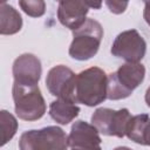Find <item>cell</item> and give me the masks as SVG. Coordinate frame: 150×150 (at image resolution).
Instances as JSON below:
<instances>
[{
  "mask_svg": "<svg viewBox=\"0 0 150 150\" xmlns=\"http://www.w3.org/2000/svg\"><path fill=\"white\" fill-rule=\"evenodd\" d=\"M88 7L82 0H60L57 7V19L64 27L74 30L87 20Z\"/></svg>",
  "mask_w": 150,
  "mask_h": 150,
  "instance_id": "obj_11",
  "label": "cell"
},
{
  "mask_svg": "<svg viewBox=\"0 0 150 150\" xmlns=\"http://www.w3.org/2000/svg\"><path fill=\"white\" fill-rule=\"evenodd\" d=\"M143 18H144L145 22L150 26V1L145 2V7L143 11Z\"/></svg>",
  "mask_w": 150,
  "mask_h": 150,
  "instance_id": "obj_19",
  "label": "cell"
},
{
  "mask_svg": "<svg viewBox=\"0 0 150 150\" xmlns=\"http://www.w3.org/2000/svg\"><path fill=\"white\" fill-rule=\"evenodd\" d=\"M75 79L76 75L70 68L63 64H59L48 71L46 77V86L52 95L74 102Z\"/></svg>",
  "mask_w": 150,
  "mask_h": 150,
  "instance_id": "obj_8",
  "label": "cell"
},
{
  "mask_svg": "<svg viewBox=\"0 0 150 150\" xmlns=\"http://www.w3.org/2000/svg\"><path fill=\"white\" fill-rule=\"evenodd\" d=\"M110 52L127 62H139L145 55L146 42L136 29L124 30L116 36Z\"/></svg>",
  "mask_w": 150,
  "mask_h": 150,
  "instance_id": "obj_7",
  "label": "cell"
},
{
  "mask_svg": "<svg viewBox=\"0 0 150 150\" xmlns=\"http://www.w3.org/2000/svg\"><path fill=\"white\" fill-rule=\"evenodd\" d=\"M149 122H150V117L146 114H139L136 116H131L128 128H127L125 136L130 141L137 144L144 145V132H145V129Z\"/></svg>",
  "mask_w": 150,
  "mask_h": 150,
  "instance_id": "obj_14",
  "label": "cell"
},
{
  "mask_svg": "<svg viewBox=\"0 0 150 150\" xmlns=\"http://www.w3.org/2000/svg\"><path fill=\"white\" fill-rule=\"evenodd\" d=\"M103 38L101 23L94 19H87L82 26L73 30V41L69 55L74 60L87 61L96 55Z\"/></svg>",
  "mask_w": 150,
  "mask_h": 150,
  "instance_id": "obj_3",
  "label": "cell"
},
{
  "mask_svg": "<svg viewBox=\"0 0 150 150\" xmlns=\"http://www.w3.org/2000/svg\"><path fill=\"white\" fill-rule=\"evenodd\" d=\"M15 114L23 121L40 120L46 112V102L39 86H23L14 82L12 88Z\"/></svg>",
  "mask_w": 150,
  "mask_h": 150,
  "instance_id": "obj_4",
  "label": "cell"
},
{
  "mask_svg": "<svg viewBox=\"0 0 150 150\" xmlns=\"http://www.w3.org/2000/svg\"><path fill=\"white\" fill-rule=\"evenodd\" d=\"M21 150H64L69 148L66 132L56 125L25 131L19 141Z\"/></svg>",
  "mask_w": 150,
  "mask_h": 150,
  "instance_id": "obj_5",
  "label": "cell"
},
{
  "mask_svg": "<svg viewBox=\"0 0 150 150\" xmlns=\"http://www.w3.org/2000/svg\"><path fill=\"white\" fill-rule=\"evenodd\" d=\"M129 0H105L108 9L112 14H122L127 9Z\"/></svg>",
  "mask_w": 150,
  "mask_h": 150,
  "instance_id": "obj_17",
  "label": "cell"
},
{
  "mask_svg": "<svg viewBox=\"0 0 150 150\" xmlns=\"http://www.w3.org/2000/svg\"><path fill=\"white\" fill-rule=\"evenodd\" d=\"M80 112L79 105L70 100L59 98L53 101L49 105V115L50 117L59 124L66 125L71 122Z\"/></svg>",
  "mask_w": 150,
  "mask_h": 150,
  "instance_id": "obj_12",
  "label": "cell"
},
{
  "mask_svg": "<svg viewBox=\"0 0 150 150\" xmlns=\"http://www.w3.org/2000/svg\"><path fill=\"white\" fill-rule=\"evenodd\" d=\"M6 1H7V0H0V2H1V4H5Z\"/></svg>",
  "mask_w": 150,
  "mask_h": 150,
  "instance_id": "obj_22",
  "label": "cell"
},
{
  "mask_svg": "<svg viewBox=\"0 0 150 150\" xmlns=\"http://www.w3.org/2000/svg\"><path fill=\"white\" fill-rule=\"evenodd\" d=\"M145 102L148 104V107H150V87L146 89V93H145Z\"/></svg>",
  "mask_w": 150,
  "mask_h": 150,
  "instance_id": "obj_21",
  "label": "cell"
},
{
  "mask_svg": "<svg viewBox=\"0 0 150 150\" xmlns=\"http://www.w3.org/2000/svg\"><path fill=\"white\" fill-rule=\"evenodd\" d=\"M108 76L98 67H90L76 75L74 102L95 107L107 98Z\"/></svg>",
  "mask_w": 150,
  "mask_h": 150,
  "instance_id": "obj_1",
  "label": "cell"
},
{
  "mask_svg": "<svg viewBox=\"0 0 150 150\" xmlns=\"http://www.w3.org/2000/svg\"><path fill=\"white\" fill-rule=\"evenodd\" d=\"M143 1H144V4H145V2H148V1H150V0H143Z\"/></svg>",
  "mask_w": 150,
  "mask_h": 150,
  "instance_id": "obj_23",
  "label": "cell"
},
{
  "mask_svg": "<svg viewBox=\"0 0 150 150\" xmlns=\"http://www.w3.org/2000/svg\"><path fill=\"white\" fill-rule=\"evenodd\" d=\"M84 2V5L88 8H93V9H100L102 7V1L103 0H82Z\"/></svg>",
  "mask_w": 150,
  "mask_h": 150,
  "instance_id": "obj_18",
  "label": "cell"
},
{
  "mask_svg": "<svg viewBox=\"0 0 150 150\" xmlns=\"http://www.w3.org/2000/svg\"><path fill=\"white\" fill-rule=\"evenodd\" d=\"M145 67L139 62H127L116 71L109 74L107 84V98L123 100L129 97L132 91L143 82Z\"/></svg>",
  "mask_w": 150,
  "mask_h": 150,
  "instance_id": "obj_2",
  "label": "cell"
},
{
  "mask_svg": "<svg viewBox=\"0 0 150 150\" xmlns=\"http://www.w3.org/2000/svg\"><path fill=\"white\" fill-rule=\"evenodd\" d=\"M20 8L32 18H40L46 12L45 0H19Z\"/></svg>",
  "mask_w": 150,
  "mask_h": 150,
  "instance_id": "obj_16",
  "label": "cell"
},
{
  "mask_svg": "<svg viewBox=\"0 0 150 150\" xmlns=\"http://www.w3.org/2000/svg\"><path fill=\"white\" fill-rule=\"evenodd\" d=\"M0 125H1V134H2L0 145H5L15 135L18 130V121L7 110H1L0 111Z\"/></svg>",
  "mask_w": 150,
  "mask_h": 150,
  "instance_id": "obj_15",
  "label": "cell"
},
{
  "mask_svg": "<svg viewBox=\"0 0 150 150\" xmlns=\"http://www.w3.org/2000/svg\"><path fill=\"white\" fill-rule=\"evenodd\" d=\"M22 27L20 13L11 5L1 4L0 7V33L2 35H13Z\"/></svg>",
  "mask_w": 150,
  "mask_h": 150,
  "instance_id": "obj_13",
  "label": "cell"
},
{
  "mask_svg": "<svg viewBox=\"0 0 150 150\" xmlns=\"http://www.w3.org/2000/svg\"><path fill=\"white\" fill-rule=\"evenodd\" d=\"M144 145H150V122L148 123L144 132Z\"/></svg>",
  "mask_w": 150,
  "mask_h": 150,
  "instance_id": "obj_20",
  "label": "cell"
},
{
  "mask_svg": "<svg viewBox=\"0 0 150 150\" xmlns=\"http://www.w3.org/2000/svg\"><path fill=\"white\" fill-rule=\"evenodd\" d=\"M57 1H60V0H57Z\"/></svg>",
  "mask_w": 150,
  "mask_h": 150,
  "instance_id": "obj_24",
  "label": "cell"
},
{
  "mask_svg": "<svg viewBox=\"0 0 150 150\" xmlns=\"http://www.w3.org/2000/svg\"><path fill=\"white\" fill-rule=\"evenodd\" d=\"M12 71L14 82L23 86H36L41 77L42 67L34 54L25 53L15 59Z\"/></svg>",
  "mask_w": 150,
  "mask_h": 150,
  "instance_id": "obj_9",
  "label": "cell"
},
{
  "mask_svg": "<svg viewBox=\"0 0 150 150\" xmlns=\"http://www.w3.org/2000/svg\"><path fill=\"white\" fill-rule=\"evenodd\" d=\"M131 115L127 108L114 110L110 108H98L91 115V124L105 136L124 137Z\"/></svg>",
  "mask_w": 150,
  "mask_h": 150,
  "instance_id": "obj_6",
  "label": "cell"
},
{
  "mask_svg": "<svg viewBox=\"0 0 150 150\" xmlns=\"http://www.w3.org/2000/svg\"><path fill=\"white\" fill-rule=\"evenodd\" d=\"M94 124L76 121L71 125L68 136V145L71 149H101V137Z\"/></svg>",
  "mask_w": 150,
  "mask_h": 150,
  "instance_id": "obj_10",
  "label": "cell"
}]
</instances>
